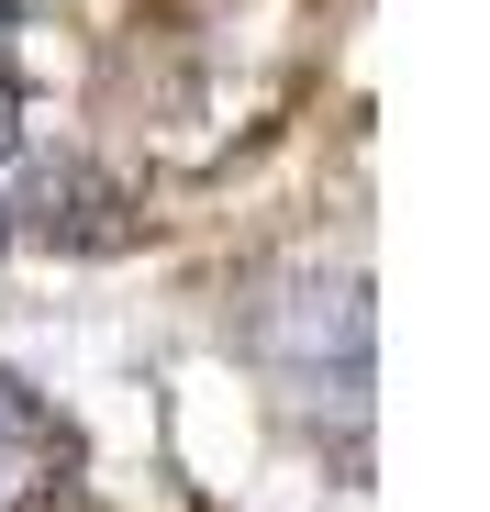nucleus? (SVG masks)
I'll return each instance as SVG.
<instances>
[{
  "mask_svg": "<svg viewBox=\"0 0 490 512\" xmlns=\"http://www.w3.org/2000/svg\"><path fill=\"white\" fill-rule=\"evenodd\" d=\"M67 479V435H56V412L0 368V512H34L45 490Z\"/></svg>",
  "mask_w": 490,
  "mask_h": 512,
  "instance_id": "1",
  "label": "nucleus"
},
{
  "mask_svg": "<svg viewBox=\"0 0 490 512\" xmlns=\"http://www.w3.org/2000/svg\"><path fill=\"white\" fill-rule=\"evenodd\" d=\"M0 145H12V90H0Z\"/></svg>",
  "mask_w": 490,
  "mask_h": 512,
  "instance_id": "2",
  "label": "nucleus"
},
{
  "mask_svg": "<svg viewBox=\"0 0 490 512\" xmlns=\"http://www.w3.org/2000/svg\"><path fill=\"white\" fill-rule=\"evenodd\" d=\"M0 245H12V212H0Z\"/></svg>",
  "mask_w": 490,
  "mask_h": 512,
  "instance_id": "3",
  "label": "nucleus"
}]
</instances>
